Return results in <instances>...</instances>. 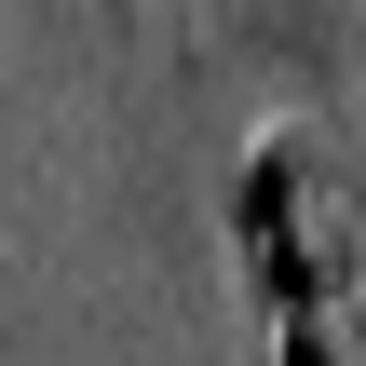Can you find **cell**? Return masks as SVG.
Returning <instances> with one entry per match:
<instances>
[{"label":"cell","instance_id":"cell-1","mask_svg":"<svg viewBox=\"0 0 366 366\" xmlns=\"http://www.w3.org/2000/svg\"><path fill=\"white\" fill-rule=\"evenodd\" d=\"M231 231L258 258L272 299H353L366 285V177L326 122H285L244 149V190H231Z\"/></svg>","mask_w":366,"mask_h":366},{"label":"cell","instance_id":"cell-2","mask_svg":"<svg viewBox=\"0 0 366 366\" xmlns=\"http://www.w3.org/2000/svg\"><path fill=\"white\" fill-rule=\"evenodd\" d=\"M244 41H258V68H272L285 95H312V109L366 95V0H244Z\"/></svg>","mask_w":366,"mask_h":366},{"label":"cell","instance_id":"cell-3","mask_svg":"<svg viewBox=\"0 0 366 366\" xmlns=\"http://www.w3.org/2000/svg\"><path fill=\"white\" fill-rule=\"evenodd\" d=\"M272 366H366V285L353 299H272Z\"/></svg>","mask_w":366,"mask_h":366}]
</instances>
